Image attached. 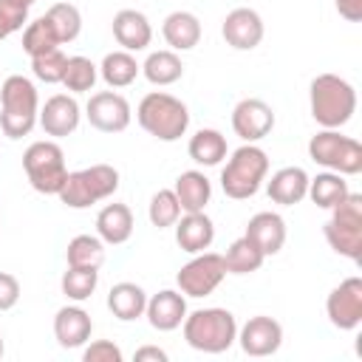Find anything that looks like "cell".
Returning a JSON list of instances; mask_svg holds the SVG:
<instances>
[{"instance_id": "cell-1", "label": "cell", "mask_w": 362, "mask_h": 362, "mask_svg": "<svg viewBox=\"0 0 362 362\" xmlns=\"http://www.w3.org/2000/svg\"><path fill=\"white\" fill-rule=\"evenodd\" d=\"M308 105H311V116L320 127L339 130L356 113V90L348 79H342L337 74H320L311 79Z\"/></svg>"}, {"instance_id": "cell-2", "label": "cell", "mask_w": 362, "mask_h": 362, "mask_svg": "<svg viewBox=\"0 0 362 362\" xmlns=\"http://www.w3.org/2000/svg\"><path fill=\"white\" fill-rule=\"evenodd\" d=\"M40 119V96L28 76L11 74L0 85V130L8 139H23Z\"/></svg>"}, {"instance_id": "cell-3", "label": "cell", "mask_w": 362, "mask_h": 362, "mask_svg": "<svg viewBox=\"0 0 362 362\" xmlns=\"http://www.w3.org/2000/svg\"><path fill=\"white\" fill-rule=\"evenodd\" d=\"M181 328H184L187 345L201 354H223L238 342V322H235V314L226 308L187 311Z\"/></svg>"}, {"instance_id": "cell-4", "label": "cell", "mask_w": 362, "mask_h": 362, "mask_svg": "<svg viewBox=\"0 0 362 362\" xmlns=\"http://www.w3.org/2000/svg\"><path fill=\"white\" fill-rule=\"evenodd\" d=\"M136 119L141 130H147L158 141H178L189 127L187 105L167 90H150L147 96H141L136 107Z\"/></svg>"}, {"instance_id": "cell-5", "label": "cell", "mask_w": 362, "mask_h": 362, "mask_svg": "<svg viewBox=\"0 0 362 362\" xmlns=\"http://www.w3.org/2000/svg\"><path fill=\"white\" fill-rule=\"evenodd\" d=\"M266 175H269V156H266V150L257 147V144H246L243 141L229 156L226 167L221 170V189L226 192V198L246 201V198H252L260 189Z\"/></svg>"}, {"instance_id": "cell-6", "label": "cell", "mask_w": 362, "mask_h": 362, "mask_svg": "<svg viewBox=\"0 0 362 362\" xmlns=\"http://www.w3.org/2000/svg\"><path fill=\"white\" fill-rule=\"evenodd\" d=\"M322 235L337 255L354 263L362 260V195L359 192H348L331 209V218L325 221Z\"/></svg>"}, {"instance_id": "cell-7", "label": "cell", "mask_w": 362, "mask_h": 362, "mask_svg": "<svg viewBox=\"0 0 362 362\" xmlns=\"http://www.w3.org/2000/svg\"><path fill=\"white\" fill-rule=\"evenodd\" d=\"M116 189H119V170L110 164H90L85 170L68 173L57 198L71 209H85L90 204L110 198Z\"/></svg>"}, {"instance_id": "cell-8", "label": "cell", "mask_w": 362, "mask_h": 362, "mask_svg": "<svg viewBox=\"0 0 362 362\" xmlns=\"http://www.w3.org/2000/svg\"><path fill=\"white\" fill-rule=\"evenodd\" d=\"M308 156L314 164L339 173V175H359L362 173V144L339 130H320L308 141Z\"/></svg>"}, {"instance_id": "cell-9", "label": "cell", "mask_w": 362, "mask_h": 362, "mask_svg": "<svg viewBox=\"0 0 362 362\" xmlns=\"http://www.w3.org/2000/svg\"><path fill=\"white\" fill-rule=\"evenodd\" d=\"M23 170L28 175V184L42 195H57L68 178L65 153L57 141H34L23 153Z\"/></svg>"}, {"instance_id": "cell-10", "label": "cell", "mask_w": 362, "mask_h": 362, "mask_svg": "<svg viewBox=\"0 0 362 362\" xmlns=\"http://www.w3.org/2000/svg\"><path fill=\"white\" fill-rule=\"evenodd\" d=\"M223 277H226L223 255L198 252V255H192V260H187L178 269L175 283H178V291L184 297H206L223 283Z\"/></svg>"}, {"instance_id": "cell-11", "label": "cell", "mask_w": 362, "mask_h": 362, "mask_svg": "<svg viewBox=\"0 0 362 362\" xmlns=\"http://www.w3.org/2000/svg\"><path fill=\"white\" fill-rule=\"evenodd\" d=\"M328 322L339 331H354L362 322V277H345L337 288H331L325 300Z\"/></svg>"}, {"instance_id": "cell-12", "label": "cell", "mask_w": 362, "mask_h": 362, "mask_svg": "<svg viewBox=\"0 0 362 362\" xmlns=\"http://www.w3.org/2000/svg\"><path fill=\"white\" fill-rule=\"evenodd\" d=\"M85 116H88L90 127H96L102 133H122V130H127L133 110L122 93L99 90V93H90V99L85 105Z\"/></svg>"}, {"instance_id": "cell-13", "label": "cell", "mask_w": 362, "mask_h": 362, "mask_svg": "<svg viewBox=\"0 0 362 362\" xmlns=\"http://www.w3.org/2000/svg\"><path fill=\"white\" fill-rule=\"evenodd\" d=\"M274 127V110L263 102V99H240L232 110V130L235 136H240L246 144H257L260 139H266Z\"/></svg>"}, {"instance_id": "cell-14", "label": "cell", "mask_w": 362, "mask_h": 362, "mask_svg": "<svg viewBox=\"0 0 362 362\" xmlns=\"http://www.w3.org/2000/svg\"><path fill=\"white\" fill-rule=\"evenodd\" d=\"M238 342L249 356H272L283 345V325L266 314L249 317L246 325L238 328Z\"/></svg>"}, {"instance_id": "cell-15", "label": "cell", "mask_w": 362, "mask_h": 362, "mask_svg": "<svg viewBox=\"0 0 362 362\" xmlns=\"http://www.w3.org/2000/svg\"><path fill=\"white\" fill-rule=\"evenodd\" d=\"M82 119V107L74 96L68 93H54L51 99H45V105L40 107V127L45 130V136L54 139H65L79 127Z\"/></svg>"}, {"instance_id": "cell-16", "label": "cell", "mask_w": 362, "mask_h": 362, "mask_svg": "<svg viewBox=\"0 0 362 362\" xmlns=\"http://www.w3.org/2000/svg\"><path fill=\"white\" fill-rule=\"evenodd\" d=\"M263 20L255 8H232L226 17H223V25H221V34L226 40V45H232L235 51H252L260 45L263 40Z\"/></svg>"}, {"instance_id": "cell-17", "label": "cell", "mask_w": 362, "mask_h": 362, "mask_svg": "<svg viewBox=\"0 0 362 362\" xmlns=\"http://www.w3.org/2000/svg\"><path fill=\"white\" fill-rule=\"evenodd\" d=\"M144 317L156 331H175L187 317V297L175 288H161L158 294L147 297Z\"/></svg>"}, {"instance_id": "cell-18", "label": "cell", "mask_w": 362, "mask_h": 362, "mask_svg": "<svg viewBox=\"0 0 362 362\" xmlns=\"http://www.w3.org/2000/svg\"><path fill=\"white\" fill-rule=\"evenodd\" d=\"M173 226H175V243L187 255L206 252L215 240V223L204 209L201 212H184Z\"/></svg>"}, {"instance_id": "cell-19", "label": "cell", "mask_w": 362, "mask_h": 362, "mask_svg": "<svg viewBox=\"0 0 362 362\" xmlns=\"http://www.w3.org/2000/svg\"><path fill=\"white\" fill-rule=\"evenodd\" d=\"M93 334V320L79 305H62L54 317V337L59 348H82Z\"/></svg>"}, {"instance_id": "cell-20", "label": "cell", "mask_w": 362, "mask_h": 362, "mask_svg": "<svg viewBox=\"0 0 362 362\" xmlns=\"http://www.w3.org/2000/svg\"><path fill=\"white\" fill-rule=\"evenodd\" d=\"M113 37L122 45V51H144L153 40V25L141 11L122 8L113 14Z\"/></svg>"}, {"instance_id": "cell-21", "label": "cell", "mask_w": 362, "mask_h": 362, "mask_svg": "<svg viewBox=\"0 0 362 362\" xmlns=\"http://www.w3.org/2000/svg\"><path fill=\"white\" fill-rule=\"evenodd\" d=\"M243 235L269 257V255H277L286 243V221L277 212H257L249 218Z\"/></svg>"}, {"instance_id": "cell-22", "label": "cell", "mask_w": 362, "mask_h": 362, "mask_svg": "<svg viewBox=\"0 0 362 362\" xmlns=\"http://www.w3.org/2000/svg\"><path fill=\"white\" fill-rule=\"evenodd\" d=\"M266 192L274 204L280 206H294L305 198L308 192V173L303 167H280L269 184H266Z\"/></svg>"}, {"instance_id": "cell-23", "label": "cell", "mask_w": 362, "mask_h": 362, "mask_svg": "<svg viewBox=\"0 0 362 362\" xmlns=\"http://www.w3.org/2000/svg\"><path fill=\"white\" fill-rule=\"evenodd\" d=\"M161 34L170 51H189L201 42V20L192 11H170L161 23Z\"/></svg>"}, {"instance_id": "cell-24", "label": "cell", "mask_w": 362, "mask_h": 362, "mask_svg": "<svg viewBox=\"0 0 362 362\" xmlns=\"http://www.w3.org/2000/svg\"><path fill=\"white\" fill-rule=\"evenodd\" d=\"M107 308L116 320L122 322H133L139 317H144V308H147V291L139 286V283H130V280H122L116 286H110L107 291Z\"/></svg>"}, {"instance_id": "cell-25", "label": "cell", "mask_w": 362, "mask_h": 362, "mask_svg": "<svg viewBox=\"0 0 362 362\" xmlns=\"http://www.w3.org/2000/svg\"><path fill=\"white\" fill-rule=\"evenodd\" d=\"M96 235L110 243V246H119V243H127L130 235H133V212L127 204H107L99 209L96 215Z\"/></svg>"}, {"instance_id": "cell-26", "label": "cell", "mask_w": 362, "mask_h": 362, "mask_svg": "<svg viewBox=\"0 0 362 362\" xmlns=\"http://www.w3.org/2000/svg\"><path fill=\"white\" fill-rule=\"evenodd\" d=\"M173 192L181 204V212H201L212 198V184L201 170H187L175 178Z\"/></svg>"}, {"instance_id": "cell-27", "label": "cell", "mask_w": 362, "mask_h": 362, "mask_svg": "<svg viewBox=\"0 0 362 362\" xmlns=\"http://www.w3.org/2000/svg\"><path fill=\"white\" fill-rule=\"evenodd\" d=\"M187 153L201 167H218L226 158V136L221 130H215V127H201L189 139Z\"/></svg>"}, {"instance_id": "cell-28", "label": "cell", "mask_w": 362, "mask_h": 362, "mask_svg": "<svg viewBox=\"0 0 362 362\" xmlns=\"http://www.w3.org/2000/svg\"><path fill=\"white\" fill-rule=\"evenodd\" d=\"M141 74H144V79L150 85L164 88V85H173V82H178L184 76V62L170 48L167 51H153V54H147V59L141 65Z\"/></svg>"}, {"instance_id": "cell-29", "label": "cell", "mask_w": 362, "mask_h": 362, "mask_svg": "<svg viewBox=\"0 0 362 362\" xmlns=\"http://www.w3.org/2000/svg\"><path fill=\"white\" fill-rule=\"evenodd\" d=\"M348 192H351V189H348L345 175L325 170V173H317L314 178H308V192H305V198H311L320 209H334Z\"/></svg>"}, {"instance_id": "cell-30", "label": "cell", "mask_w": 362, "mask_h": 362, "mask_svg": "<svg viewBox=\"0 0 362 362\" xmlns=\"http://www.w3.org/2000/svg\"><path fill=\"white\" fill-rule=\"evenodd\" d=\"M99 74L110 88H127L141 74V65L136 62V57L130 51H110V54H105Z\"/></svg>"}, {"instance_id": "cell-31", "label": "cell", "mask_w": 362, "mask_h": 362, "mask_svg": "<svg viewBox=\"0 0 362 362\" xmlns=\"http://www.w3.org/2000/svg\"><path fill=\"white\" fill-rule=\"evenodd\" d=\"M65 260H68V266H79V269H102L105 240L99 235H76L68 240Z\"/></svg>"}, {"instance_id": "cell-32", "label": "cell", "mask_w": 362, "mask_h": 362, "mask_svg": "<svg viewBox=\"0 0 362 362\" xmlns=\"http://www.w3.org/2000/svg\"><path fill=\"white\" fill-rule=\"evenodd\" d=\"M263 260H266V255L246 235L238 238V240H232L229 249H226V255H223L226 274H252V272H257L263 266Z\"/></svg>"}, {"instance_id": "cell-33", "label": "cell", "mask_w": 362, "mask_h": 362, "mask_svg": "<svg viewBox=\"0 0 362 362\" xmlns=\"http://www.w3.org/2000/svg\"><path fill=\"white\" fill-rule=\"evenodd\" d=\"M59 45H62V42H59V37L54 34V28H51V23H48L45 14L37 17V20H31V23H25V28H23V51H25L28 57H40V54L54 51V48H59Z\"/></svg>"}, {"instance_id": "cell-34", "label": "cell", "mask_w": 362, "mask_h": 362, "mask_svg": "<svg viewBox=\"0 0 362 362\" xmlns=\"http://www.w3.org/2000/svg\"><path fill=\"white\" fill-rule=\"evenodd\" d=\"M54 34L59 37V42H74L82 31V14L74 3H54L48 11H45Z\"/></svg>"}, {"instance_id": "cell-35", "label": "cell", "mask_w": 362, "mask_h": 362, "mask_svg": "<svg viewBox=\"0 0 362 362\" xmlns=\"http://www.w3.org/2000/svg\"><path fill=\"white\" fill-rule=\"evenodd\" d=\"M96 283H99V269H79V266H68L59 280L62 294L74 303L88 300L96 291Z\"/></svg>"}, {"instance_id": "cell-36", "label": "cell", "mask_w": 362, "mask_h": 362, "mask_svg": "<svg viewBox=\"0 0 362 362\" xmlns=\"http://www.w3.org/2000/svg\"><path fill=\"white\" fill-rule=\"evenodd\" d=\"M96 76H99V68L88 59V57H68V65H65V76H62V85L71 90V93H88L93 90L96 85Z\"/></svg>"}, {"instance_id": "cell-37", "label": "cell", "mask_w": 362, "mask_h": 362, "mask_svg": "<svg viewBox=\"0 0 362 362\" xmlns=\"http://www.w3.org/2000/svg\"><path fill=\"white\" fill-rule=\"evenodd\" d=\"M147 218H150V223L158 226V229L173 226V223L181 218V204H178L175 192H173V189H158V192L150 198Z\"/></svg>"}, {"instance_id": "cell-38", "label": "cell", "mask_w": 362, "mask_h": 362, "mask_svg": "<svg viewBox=\"0 0 362 362\" xmlns=\"http://www.w3.org/2000/svg\"><path fill=\"white\" fill-rule=\"evenodd\" d=\"M65 65H68V57H65L59 48L45 51V54H40V57H31V71H34V76H37L40 82H48V85L62 82Z\"/></svg>"}, {"instance_id": "cell-39", "label": "cell", "mask_w": 362, "mask_h": 362, "mask_svg": "<svg viewBox=\"0 0 362 362\" xmlns=\"http://www.w3.org/2000/svg\"><path fill=\"white\" fill-rule=\"evenodd\" d=\"M28 0H0V25L6 28V34H14L28 23Z\"/></svg>"}, {"instance_id": "cell-40", "label": "cell", "mask_w": 362, "mask_h": 362, "mask_svg": "<svg viewBox=\"0 0 362 362\" xmlns=\"http://www.w3.org/2000/svg\"><path fill=\"white\" fill-rule=\"evenodd\" d=\"M124 354L110 339H96L82 351V362H122Z\"/></svg>"}, {"instance_id": "cell-41", "label": "cell", "mask_w": 362, "mask_h": 362, "mask_svg": "<svg viewBox=\"0 0 362 362\" xmlns=\"http://www.w3.org/2000/svg\"><path fill=\"white\" fill-rule=\"evenodd\" d=\"M20 300V280L8 272H0V311L14 308Z\"/></svg>"}, {"instance_id": "cell-42", "label": "cell", "mask_w": 362, "mask_h": 362, "mask_svg": "<svg viewBox=\"0 0 362 362\" xmlns=\"http://www.w3.org/2000/svg\"><path fill=\"white\" fill-rule=\"evenodd\" d=\"M339 17H345L348 23H359L362 20V0H334Z\"/></svg>"}, {"instance_id": "cell-43", "label": "cell", "mask_w": 362, "mask_h": 362, "mask_svg": "<svg viewBox=\"0 0 362 362\" xmlns=\"http://www.w3.org/2000/svg\"><path fill=\"white\" fill-rule=\"evenodd\" d=\"M136 362H167V351H161L156 345H144L136 351Z\"/></svg>"}, {"instance_id": "cell-44", "label": "cell", "mask_w": 362, "mask_h": 362, "mask_svg": "<svg viewBox=\"0 0 362 362\" xmlns=\"http://www.w3.org/2000/svg\"><path fill=\"white\" fill-rule=\"evenodd\" d=\"M3 351H6V348H3V334H0V356H3Z\"/></svg>"}]
</instances>
